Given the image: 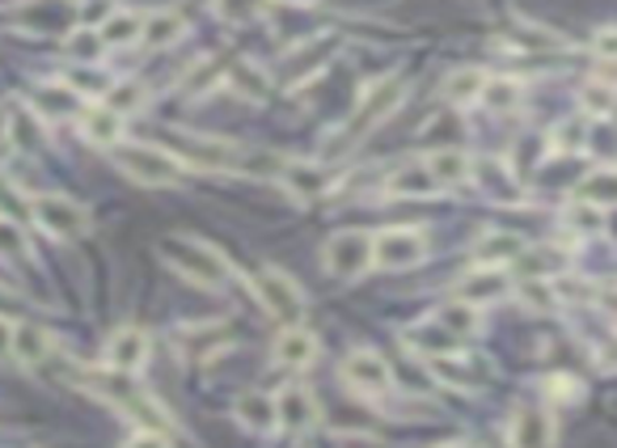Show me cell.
Instances as JSON below:
<instances>
[{
  "instance_id": "6da1fadb",
  "label": "cell",
  "mask_w": 617,
  "mask_h": 448,
  "mask_svg": "<svg viewBox=\"0 0 617 448\" xmlns=\"http://www.w3.org/2000/svg\"><path fill=\"white\" fill-rule=\"evenodd\" d=\"M81 385L93 389V398L110 402L115 410H123L136 427H152V431H170V410L152 398L149 389L131 381V372H115V368H102V372H81Z\"/></svg>"
},
{
  "instance_id": "7a4b0ae2",
  "label": "cell",
  "mask_w": 617,
  "mask_h": 448,
  "mask_svg": "<svg viewBox=\"0 0 617 448\" xmlns=\"http://www.w3.org/2000/svg\"><path fill=\"white\" fill-rule=\"evenodd\" d=\"M161 258L187 283H199V288H212L216 292V288H229L233 283V267L225 262V255L216 246H208V241H199V237H187V233L161 237Z\"/></svg>"
},
{
  "instance_id": "3957f363",
  "label": "cell",
  "mask_w": 617,
  "mask_h": 448,
  "mask_svg": "<svg viewBox=\"0 0 617 448\" xmlns=\"http://www.w3.org/2000/svg\"><path fill=\"white\" fill-rule=\"evenodd\" d=\"M402 98H406L402 77H381V81H372V86L360 93L356 110L347 115V123L339 128V136H330V140H326V149H330V152H347L351 145H360L368 131L381 128V119H389L394 110L402 107Z\"/></svg>"
},
{
  "instance_id": "277c9868",
  "label": "cell",
  "mask_w": 617,
  "mask_h": 448,
  "mask_svg": "<svg viewBox=\"0 0 617 448\" xmlns=\"http://www.w3.org/2000/svg\"><path fill=\"white\" fill-rule=\"evenodd\" d=\"M119 170L140 187H173L182 178V157L173 149H157V145H123Z\"/></svg>"
},
{
  "instance_id": "5b68a950",
  "label": "cell",
  "mask_w": 617,
  "mask_h": 448,
  "mask_svg": "<svg viewBox=\"0 0 617 448\" xmlns=\"http://www.w3.org/2000/svg\"><path fill=\"white\" fill-rule=\"evenodd\" d=\"M321 258H326V271L335 279H360L377 262V241H372V233H360V229H342L326 241Z\"/></svg>"
},
{
  "instance_id": "8992f818",
  "label": "cell",
  "mask_w": 617,
  "mask_h": 448,
  "mask_svg": "<svg viewBox=\"0 0 617 448\" xmlns=\"http://www.w3.org/2000/svg\"><path fill=\"white\" fill-rule=\"evenodd\" d=\"M255 292L262 300V309L271 313V318L288 321V326H297L300 313H305V292H300V283L292 276H283L279 267H262L255 276Z\"/></svg>"
},
{
  "instance_id": "52a82bcc",
  "label": "cell",
  "mask_w": 617,
  "mask_h": 448,
  "mask_svg": "<svg viewBox=\"0 0 617 448\" xmlns=\"http://www.w3.org/2000/svg\"><path fill=\"white\" fill-rule=\"evenodd\" d=\"M34 225L51 237H86L89 233V208H81L68 195H34Z\"/></svg>"
},
{
  "instance_id": "ba28073f",
  "label": "cell",
  "mask_w": 617,
  "mask_h": 448,
  "mask_svg": "<svg viewBox=\"0 0 617 448\" xmlns=\"http://www.w3.org/2000/svg\"><path fill=\"white\" fill-rule=\"evenodd\" d=\"M372 241H377V267H385V271H406V267H419L427 258V233L410 229V225L385 229Z\"/></svg>"
},
{
  "instance_id": "9c48e42d",
  "label": "cell",
  "mask_w": 617,
  "mask_h": 448,
  "mask_svg": "<svg viewBox=\"0 0 617 448\" xmlns=\"http://www.w3.org/2000/svg\"><path fill=\"white\" fill-rule=\"evenodd\" d=\"M342 381L351 385L364 398H385L394 389V368L377 356V351H351L342 360Z\"/></svg>"
},
{
  "instance_id": "30bf717a",
  "label": "cell",
  "mask_w": 617,
  "mask_h": 448,
  "mask_svg": "<svg viewBox=\"0 0 617 448\" xmlns=\"http://www.w3.org/2000/svg\"><path fill=\"white\" fill-rule=\"evenodd\" d=\"M149 351H152V339L145 326H119L107 339L102 360H107V368H115V372H140L145 360H149Z\"/></svg>"
},
{
  "instance_id": "8fae6325",
  "label": "cell",
  "mask_w": 617,
  "mask_h": 448,
  "mask_svg": "<svg viewBox=\"0 0 617 448\" xmlns=\"http://www.w3.org/2000/svg\"><path fill=\"white\" fill-rule=\"evenodd\" d=\"M178 157L195 161L199 170H241L246 166L241 161L246 152L237 149V145H229V140H212V136H182Z\"/></svg>"
},
{
  "instance_id": "7c38bea8",
  "label": "cell",
  "mask_w": 617,
  "mask_h": 448,
  "mask_svg": "<svg viewBox=\"0 0 617 448\" xmlns=\"http://www.w3.org/2000/svg\"><path fill=\"white\" fill-rule=\"evenodd\" d=\"M276 406H279V427L283 431H309L321 419L318 394L305 389V385H283L276 394Z\"/></svg>"
},
{
  "instance_id": "4fadbf2b",
  "label": "cell",
  "mask_w": 617,
  "mask_h": 448,
  "mask_svg": "<svg viewBox=\"0 0 617 448\" xmlns=\"http://www.w3.org/2000/svg\"><path fill=\"white\" fill-rule=\"evenodd\" d=\"M30 110H34L43 123H60V119H81V115H86V102H81V93L64 81V86H34Z\"/></svg>"
},
{
  "instance_id": "5bb4252c",
  "label": "cell",
  "mask_w": 617,
  "mask_h": 448,
  "mask_svg": "<svg viewBox=\"0 0 617 448\" xmlns=\"http://www.w3.org/2000/svg\"><path fill=\"white\" fill-rule=\"evenodd\" d=\"M271 360L279 368H309V364L318 360V335L309 330V326H283L279 330V339L271 342Z\"/></svg>"
},
{
  "instance_id": "9a60e30c",
  "label": "cell",
  "mask_w": 617,
  "mask_h": 448,
  "mask_svg": "<svg viewBox=\"0 0 617 448\" xmlns=\"http://www.w3.org/2000/svg\"><path fill=\"white\" fill-rule=\"evenodd\" d=\"M330 178H335V173H330L326 161H283V166H279V182L297 195V199L326 195L330 191Z\"/></svg>"
},
{
  "instance_id": "2e32d148",
  "label": "cell",
  "mask_w": 617,
  "mask_h": 448,
  "mask_svg": "<svg viewBox=\"0 0 617 448\" xmlns=\"http://www.w3.org/2000/svg\"><path fill=\"white\" fill-rule=\"evenodd\" d=\"M511 279L504 267H474L466 279H461V300L482 309V305H495L499 297H508Z\"/></svg>"
},
{
  "instance_id": "e0dca14e",
  "label": "cell",
  "mask_w": 617,
  "mask_h": 448,
  "mask_svg": "<svg viewBox=\"0 0 617 448\" xmlns=\"http://www.w3.org/2000/svg\"><path fill=\"white\" fill-rule=\"evenodd\" d=\"M233 419L246 431H276L279 427V406L271 394H262V389H246L241 398L233 402Z\"/></svg>"
},
{
  "instance_id": "ac0fdd59",
  "label": "cell",
  "mask_w": 617,
  "mask_h": 448,
  "mask_svg": "<svg viewBox=\"0 0 617 448\" xmlns=\"http://www.w3.org/2000/svg\"><path fill=\"white\" fill-rule=\"evenodd\" d=\"M511 448H554V427L546 419V410L537 406H520L511 415Z\"/></svg>"
},
{
  "instance_id": "d6986e66",
  "label": "cell",
  "mask_w": 617,
  "mask_h": 448,
  "mask_svg": "<svg viewBox=\"0 0 617 448\" xmlns=\"http://www.w3.org/2000/svg\"><path fill=\"white\" fill-rule=\"evenodd\" d=\"M427 173L436 178V187L445 191V187H466L469 178H474V161H469V152L461 149H436L424 157Z\"/></svg>"
},
{
  "instance_id": "ffe728a7",
  "label": "cell",
  "mask_w": 617,
  "mask_h": 448,
  "mask_svg": "<svg viewBox=\"0 0 617 448\" xmlns=\"http://www.w3.org/2000/svg\"><path fill=\"white\" fill-rule=\"evenodd\" d=\"M81 131H86L89 145H98V149H115L119 140H123V115L115 107H86L81 115Z\"/></svg>"
},
{
  "instance_id": "44dd1931",
  "label": "cell",
  "mask_w": 617,
  "mask_h": 448,
  "mask_svg": "<svg viewBox=\"0 0 617 448\" xmlns=\"http://www.w3.org/2000/svg\"><path fill=\"white\" fill-rule=\"evenodd\" d=\"M13 356H18L26 368H43V364L56 356V342H51V335H47L43 326L22 321V326H13Z\"/></svg>"
},
{
  "instance_id": "7402d4cb",
  "label": "cell",
  "mask_w": 617,
  "mask_h": 448,
  "mask_svg": "<svg viewBox=\"0 0 617 448\" xmlns=\"http://www.w3.org/2000/svg\"><path fill=\"white\" fill-rule=\"evenodd\" d=\"M525 255V241L516 233H504V229H490L474 241V258H478V267H504L511 258Z\"/></svg>"
},
{
  "instance_id": "603a6c76",
  "label": "cell",
  "mask_w": 617,
  "mask_h": 448,
  "mask_svg": "<svg viewBox=\"0 0 617 448\" xmlns=\"http://www.w3.org/2000/svg\"><path fill=\"white\" fill-rule=\"evenodd\" d=\"M225 81H229V89H237L241 98H250V102H267V93H271L267 72H262L255 60H246V56L225 68Z\"/></svg>"
},
{
  "instance_id": "cb8c5ba5",
  "label": "cell",
  "mask_w": 617,
  "mask_h": 448,
  "mask_svg": "<svg viewBox=\"0 0 617 448\" xmlns=\"http://www.w3.org/2000/svg\"><path fill=\"white\" fill-rule=\"evenodd\" d=\"M102 43L107 47H131L145 39V13H131V9H115L102 18Z\"/></svg>"
},
{
  "instance_id": "d4e9b609",
  "label": "cell",
  "mask_w": 617,
  "mask_h": 448,
  "mask_svg": "<svg viewBox=\"0 0 617 448\" xmlns=\"http://www.w3.org/2000/svg\"><path fill=\"white\" fill-rule=\"evenodd\" d=\"M225 347H229V330H225V321H203V326H191V330H187V339H182L187 360H208V356L225 351Z\"/></svg>"
},
{
  "instance_id": "484cf974",
  "label": "cell",
  "mask_w": 617,
  "mask_h": 448,
  "mask_svg": "<svg viewBox=\"0 0 617 448\" xmlns=\"http://www.w3.org/2000/svg\"><path fill=\"white\" fill-rule=\"evenodd\" d=\"M487 72L482 68H457L452 77L445 81V98L452 107H474V102H482V89H487Z\"/></svg>"
},
{
  "instance_id": "4316f807",
  "label": "cell",
  "mask_w": 617,
  "mask_h": 448,
  "mask_svg": "<svg viewBox=\"0 0 617 448\" xmlns=\"http://www.w3.org/2000/svg\"><path fill=\"white\" fill-rule=\"evenodd\" d=\"M385 191H389V195H410V199H424V195H436L440 187H436V178L427 173L424 161H410V166H402V170L385 182Z\"/></svg>"
},
{
  "instance_id": "83f0119b",
  "label": "cell",
  "mask_w": 617,
  "mask_h": 448,
  "mask_svg": "<svg viewBox=\"0 0 617 448\" xmlns=\"http://www.w3.org/2000/svg\"><path fill=\"white\" fill-rule=\"evenodd\" d=\"M182 34H187V22L178 18V13H149L145 18V39L140 43L152 47V51H161V47H173V43H182Z\"/></svg>"
},
{
  "instance_id": "f1b7e54d",
  "label": "cell",
  "mask_w": 617,
  "mask_h": 448,
  "mask_svg": "<svg viewBox=\"0 0 617 448\" xmlns=\"http://www.w3.org/2000/svg\"><path fill=\"white\" fill-rule=\"evenodd\" d=\"M579 199L593 203V208H617V166L593 170L579 182Z\"/></svg>"
},
{
  "instance_id": "f546056e",
  "label": "cell",
  "mask_w": 617,
  "mask_h": 448,
  "mask_svg": "<svg viewBox=\"0 0 617 448\" xmlns=\"http://www.w3.org/2000/svg\"><path fill=\"white\" fill-rule=\"evenodd\" d=\"M64 47H68V56H72L77 64H98V60H102V51H107L102 34H98V26H77V30L64 39Z\"/></svg>"
},
{
  "instance_id": "4dcf8cb0",
  "label": "cell",
  "mask_w": 617,
  "mask_h": 448,
  "mask_svg": "<svg viewBox=\"0 0 617 448\" xmlns=\"http://www.w3.org/2000/svg\"><path fill=\"white\" fill-rule=\"evenodd\" d=\"M436 321L445 326L452 339H469V335L478 330V309H474V305H466V300L457 297V300H448L445 309L436 313Z\"/></svg>"
},
{
  "instance_id": "1f68e13d",
  "label": "cell",
  "mask_w": 617,
  "mask_h": 448,
  "mask_svg": "<svg viewBox=\"0 0 617 448\" xmlns=\"http://www.w3.org/2000/svg\"><path fill=\"white\" fill-rule=\"evenodd\" d=\"M0 220H13V225L34 220V195H22L9 178H0Z\"/></svg>"
},
{
  "instance_id": "d6a6232c",
  "label": "cell",
  "mask_w": 617,
  "mask_h": 448,
  "mask_svg": "<svg viewBox=\"0 0 617 448\" xmlns=\"http://www.w3.org/2000/svg\"><path fill=\"white\" fill-rule=\"evenodd\" d=\"M516 267H520V271H525L529 279H546V276H558L567 262H563V255H558V250L541 246V250H525V255L516 258Z\"/></svg>"
},
{
  "instance_id": "836d02e7",
  "label": "cell",
  "mask_w": 617,
  "mask_h": 448,
  "mask_svg": "<svg viewBox=\"0 0 617 448\" xmlns=\"http://www.w3.org/2000/svg\"><path fill=\"white\" fill-rule=\"evenodd\" d=\"M47 123L30 110V115H13V123H9V136L18 140V149H30V152H39L47 145Z\"/></svg>"
},
{
  "instance_id": "e575fe53",
  "label": "cell",
  "mask_w": 617,
  "mask_h": 448,
  "mask_svg": "<svg viewBox=\"0 0 617 448\" xmlns=\"http://www.w3.org/2000/svg\"><path fill=\"white\" fill-rule=\"evenodd\" d=\"M520 98H525V89H520V81H511V77H490L487 89H482V102L490 110H516Z\"/></svg>"
},
{
  "instance_id": "d590c367",
  "label": "cell",
  "mask_w": 617,
  "mask_h": 448,
  "mask_svg": "<svg viewBox=\"0 0 617 448\" xmlns=\"http://www.w3.org/2000/svg\"><path fill=\"white\" fill-rule=\"evenodd\" d=\"M0 258H9V262H26L30 258V241H26L22 225L0 220Z\"/></svg>"
},
{
  "instance_id": "8d00e7d4",
  "label": "cell",
  "mask_w": 617,
  "mask_h": 448,
  "mask_svg": "<svg viewBox=\"0 0 617 448\" xmlns=\"http://www.w3.org/2000/svg\"><path fill=\"white\" fill-rule=\"evenodd\" d=\"M588 152H593V157H605V161H614L617 157V128L614 123L596 119L593 128H588Z\"/></svg>"
},
{
  "instance_id": "74e56055",
  "label": "cell",
  "mask_w": 617,
  "mask_h": 448,
  "mask_svg": "<svg viewBox=\"0 0 617 448\" xmlns=\"http://www.w3.org/2000/svg\"><path fill=\"white\" fill-rule=\"evenodd\" d=\"M216 9L225 18H233V22H255L258 13L267 9V0H216Z\"/></svg>"
},
{
  "instance_id": "f35d334b",
  "label": "cell",
  "mask_w": 617,
  "mask_h": 448,
  "mask_svg": "<svg viewBox=\"0 0 617 448\" xmlns=\"http://www.w3.org/2000/svg\"><path fill=\"white\" fill-rule=\"evenodd\" d=\"M107 107H115L119 115H128V110H140V107H145V86H115L107 93Z\"/></svg>"
},
{
  "instance_id": "ab89813d",
  "label": "cell",
  "mask_w": 617,
  "mask_h": 448,
  "mask_svg": "<svg viewBox=\"0 0 617 448\" xmlns=\"http://www.w3.org/2000/svg\"><path fill=\"white\" fill-rule=\"evenodd\" d=\"M593 51L605 64H617V26H600V30H596Z\"/></svg>"
},
{
  "instance_id": "60d3db41",
  "label": "cell",
  "mask_w": 617,
  "mask_h": 448,
  "mask_svg": "<svg viewBox=\"0 0 617 448\" xmlns=\"http://www.w3.org/2000/svg\"><path fill=\"white\" fill-rule=\"evenodd\" d=\"M123 448H173V445H170V436H166V431L140 427V431H131L128 440H123Z\"/></svg>"
},
{
  "instance_id": "b9f144b4",
  "label": "cell",
  "mask_w": 617,
  "mask_h": 448,
  "mask_svg": "<svg viewBox=\"0 0 617 448\" xmlns=\"http://www.w3.org/2000/svg\"><path fill=\"white\" fill-rule=\"evenodd\" d=\"M584 107L593 115H609L614 110V93H605V86H588L584 89Z\"/></svg>"
},
{
  "instance_id": "7bdbcfd3",
  "label": "cell",
  "mask_w": 617,
  "mask_h": 448,
  "mask_svg": "<svg viewBox=\"0 0 617 448\" xmlns=\"http://www.w3.org/2000/svg\"><path fill=\"white\" fill-rule=\"evenodd\" d=\"M4 356H13V321L0 318V360Z\"/></svg>"
},
{
  "instance_id": "ee69618b",
  "label": "cell",
  "mask_w": 617,
  "mask_h": 448,
  "mask_svg": "<svg viewBox=\"0 0 617 448\" xmlns=\"http://www.w3.org/2000/svg\"><path fill=\"white\" fill-rule=\"evenodd\" d=\"M596 300H600V309H605L609 318H617V288H605V292H596Z\"/></svg>"
},
{
  "instance_id": "f6af8a7d",
  "label": "cell",
  "mask_w": 617,
  "mask_h": 448,
  "mask_svg": "<svg viewBox=\"0 0 617 448\" xmlns=\"http://www.w3.org/2000/svg\"><path fill=\"white\" fill-rule=\"evenodd\" d=\"M600 360H605V368H617V339L609 342L605 351H600Z\"/></svg>"
},
{
  "instance_id": "bcb514c9",
  "label": "cell",
  "mask_w": 617,
  "mask_h": 448,
  "mask_svg": "<svg viewBox=\"0 0 617 448\" xmlns=\"http://www.w3.org/2000/svg\"><path fill=\"white\" fill-rule=\"evenodd\" d=\"M9 136V119H4V110H0V140Z\"/></svg>"
},
{
  "instance_id": "7dc6e473",
  "label": "cell",
  "mask_w": 617,
  "mask_h": 448,
  "mask_svg": "<svg viewBox=\"0 0 617 448\" xmlns=\"http://www.w3.org/2000/svg\"><path fill=\"white\" fill-rule=\"evenodd\" d=\"M288 4H309V0H288Z\"/></svg>"
}]
</instances>
